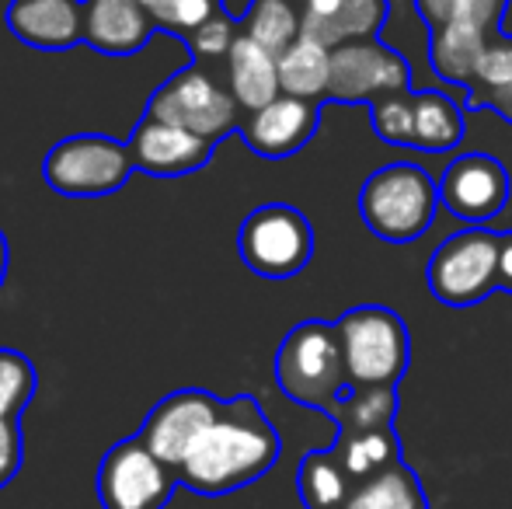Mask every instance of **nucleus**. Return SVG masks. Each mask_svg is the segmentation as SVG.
I'll list each match as a JSON object with an SVG mask.
<instances>
[{
	"label": "nucleus",
	"mask_w": 512,
	"mask_h": 509,
	"mask_svg": "<svg viewBox=\"0 0 512 509\" xmlns=\"http://www.w3.org/2000/svg\"><path fill=\"white\" fill-rule=\"evenodd\" d=\"M279 84L283 95L321 102L331 84V49L310 35H300L286 53H279Z\"/></svg>",
	"instance_id": "aec40b11"
},
{
	"label": "nucleus",
	"mask_w": 512,
	"mask_h": 509,
	"mask_svg": "<svg viewBox=\"0 0 512 509\" xmlns=\"http://www.w3.org/2000/svg\"><path fill=\"white\" fill-rule=\"evenodd\" d=\"M297 489L307 509H345L359 485L349 478L335 450H314L300 461Z\"/></svg>",
	"instance_id": "4be33fe9"
},
{
	"label": "nucleus",
	"mask_w": 512,
	"mask_h": 509,
	"mask_svg": "<svg viewBox=\"0 0 512 509\" xmlns=\"http://www.w3.org/2000/svg\"><path fill=\"white\" fill-rule=\"evenodd\" d=\"M331 450L338 454V461L345 464V471H349V478L356 485L370 482V478H377L380 471H387L391 464L401 461V443L391 426L370 429V433L338 436Z\"/></svg>",
	"instance_id": "5701e85b"
},
{
	"label": "nucleus",
	"mask_w": 512,
	"mask_h": 509,
	"mask_svg": "<svg viewBox=\"0 0 512 509\" xmlns=\"http://www.w3.org/2000/svg\"><path fill=\"white\" fill-rule=\"evenodd\" d=\"M21 468V429L14 419L0 422V485H7Z\"/></svg>",
	"instance_id": "473e14b6"
},
{
	"label": "nucleus",
	"mask_w": 512,
	"mask_h": 509,
	"mask_svg": "<svg viewBox=\"0 0 512 509\" xmlns=\"http://www.w3.org/2000/svg\"><path fill=\"white\" fill-rule=\"evenodd\" d=\"M171 471L143 440H122L98 468V499L105 509H164L178 482Z\"/></svg>",
	"instance_id": "1a4fd4ad"
},
{
	"label": "nucleus",
	"mask_w": 512,
	"mask_h": 509,
	"mask_svg": "<svg viewBox=\"0 0 512 509\" xmlns=\"http://www.w3.org/2000/svg\"><path fill=\"white\" fill-rule=\"evenodd\" d=\"M439 210V182L408 161L384 164L359 189V217L377 238L408 245L429 231Z\"/></svg>",
	"instance_id": "f03ea898"
},
{
	"label": "nucleus",
	"mask_w": 512,
	"mask_h": 509,
	"mask_svg": "<svg viewBox=\"0 0 512 509\" xmlns=\"http://www.w3.org/2000/svg\"><path fill=\"white\" fill-rule=\"evenodd\" d=\"M126 147L129 157H133V168L147 171L154 178L192 175V171H199L213 157V140L150 116L136 126L133 140Z\"/></svg>",
	"instance_id": "ddd939ff"
},
{
	"label": "nucleus",
	"mask_w": 512,
	"mask_h": 509,
	"mask_svg": "<svg viewBox=\"0 0 512 509\" xmlns=\"http://www.w3.org/2000/svg\"><path fill=\"white\" fill-rule=\"evenodd\" d=\"M481 88H509L512 84V39H492L481 56V67H478V81Z\"/></svg>",
	"instance_id": "7c9ffc66"
},
{
	"label": "nucleus",
	"mask_w": 512,
	"mask_h": 509,
	"mask_svg": "<svg viewBox=\"0 0 512 509\" xmlns=\"http://www.w3.org/2000/svg\"><path fill=\"white\" fill-rule=\"evenodd\" d=\"M7 28L35 49H67L84 39L81 0H11Z\"/></svg>",
	"instance_id": "dca6fc26"
},
{
	"label": "nucleus",
	"mask_w": 512,
	"mask_h": 509,
	"mask_svg": "<svg viewBox=\"0 0 512 509\" xmlns=\"http://www.w3.org/2000/svg\"><path fill=\"white\" fill-rule=\"evenodd\" d=\"M499 35L502 39H512V0H506V11H502V21H499Z\"/></svg>",
	"instance_id": "c9c22d12"
},
{
	"label": "nucleus",
	"mask_w": 512,
	"mask_h": 509,
	"mask_svg": "<svg viewBox=\"0 0 512 509\" xmlns=\"http://www.w3.org/2000/svg\"><path fill=\"white\" fill-rule=\"evenodd\" d=\"M237 252L244 265L265 279H290L307 269L314 255V227L300 210L269 203L248 213L237 234Z\"/></svg>",
	"instance_id": "423d86ee"
},
{
	"label": "nucleus",
	"mask_w": 512,
	"mask_h": 509,
	"mask_svg": "<svg viewBox=\"0 0 512 509\" xmlns=\"http://www.w3.org/2000/svg\"><path fill=\"white\" fill-rule=\"evenodd\" d=\"M150 21L164 32H175L189 39L199 25H206L209 18L223 11L220 0H143Z\"/></svg>",
	"instance_id": "cd10ccee"
},
{
	"label": "nucleus",
	"mask_w": 512,
	"mask_h": 509,
	"mask_svg": "<svg viewBox=\"0 0 512 509\" xmlns=\"http://www.w3.org/2000/svg\"><path fill=\"white\" fill-rule=\"evenodd\" d=\"M345 509H429V499H425L418 478L398 461L359 485Z\"/></svg>",
	"instance_id": "a878e982"
},
{
	"label": "nucleus",
	"mask_w": 512,
	"mask_h": 509,
	"mask_svg": "<svg viewBox=\"0 0 512 509\" xmlns=\"http://www.w3.org/2000/svg\"><path fill=\"white\" fill-rule=\"evenodd\" d=\"M133 171L129 147L112 136H67L49 150L42 175L63 196H108Z\"/></svg>",
	"instance_id": "6e6552de"
},
{
	"label": "nucleus",
	"mask_w": 512,
	"mask_h": 509,
	"mask_svg": "<svg viewBox=\"0 0 512 509\" xmlns=\"http://www.w3.org/2000/svg\"><path fill=\"white\" fill-rule=\"evenodd\" d=\"M35 394V370L14 349H0V422L18 419V412Z\"/></svg>",
	"instance_id": "c756f323"
},
{
	"label": "nucleus",
	"mask_w": 512,
	"mask_h": 509,
	"mask_svg": "<svg viewBox=\"0 0 512 509\" xmlns=\"http://www.w3.org/2000/svg\"><path fill=\"white\" fill-rule=\"evenodd\" d=\"M415 7L432 32L446 25H474L485 32H499L506 0H415Z\"/></svg>",
	"instance_id": "bb28decb"
},
{
	"label": "nucleus",
	"mask_w": 512,
	"mask_h": 509,
	"mask_svg": "<svg viewBox=\"0 0 512 509\" xmlns=\"http://www.w3.org/2000/svg\"><path fill=\"white\" fill-rule=\"evenodd\" d=\"M338 436L387 429L398 415V387H349L335 408Z\"/></svg>",
	"instance_id": "393cba45"
},
{
	"label": "nucleus",
	"mask_w": 512,
	"mask_h": 509,
	"mask_svg": "<svg viewBox=\"0 0 512 509\" xmlns=\"http://www.w3.org/2000/svg\"><path fill=\"white\" fill-rule=\"evenodd\" d=\"M373 129L384 143L391 147H411V133H415V91H398V95H384L370 105Z\"/></svg>",
	"instance_id": "c85d7f7f"
},
{
	"label": "nucleus",
	"mask_w": 512,
	"mask_h": 509,
	"mask_svg": "<svg viewBox=\"0 0 512 509\" xmlns=\"http://www.w3.org/2000/svg\"><path fill=\"white\" fill-rule=\"evenodd\" d=\"M499 290H512V234L502 238V258H499Z\"/></svg>",
	"instance_id": "f704fd0d"
},
{
	"label": "nucleus",
	"mask_w": 512,
	"mask_h": 509,
	"mask_svg": "<svg viewBox=\"0 0 512 509\" xmlns=\"http://www.w3.org/2000/svg\"><path fill=\"white\" fill-rule=\"evenodd\" d=\"M304 35L338 49L349 42L377 39L387 21V0H300Z\"/></svg>",
	"instance_id": "2eb2a0df"
},
{
	"label": "nucleus",
	"mask_w": 512,
	"mask_h": 509,
	"mask_svg": "<svg viewBox=\"0 0 512 509\" xmlns=\"http://www.w3.org/2000/svg\"><path fill=\"white\" fill-rule=\"evenodd\" d=\"M512 178L506 164L492 154H460L439 178V203L464 224H492L506 210Z\"/></svg>",
	"instance_id": "9b49d317"
},
{
	"label": "nucleus",
	"mask_w": 512,
	"mask_h": 509,
	"mask_svg": "<svg viewBox=\"0 0 512 509\" xmlns=\"http://www.w3.org/2000/svg\"><path fill=\"white\" fill-rule=\"evenodd\" d=\"M467 105H471V109H492L512 123V84L509 88H481V84H474V88L467 91Z\"/></svg>",
	"instance_id": "72a5a7b5"
},
{
	"label": "nucleus",
	"mask_w": 512,
	"mask_h": 509,
	"mask_svg": "<svg viewBox=\"0 0 512 509\" xmlns=\"http://www.w3.org/2000/svg\"><path fill=\"white\" fill-rule=\"evenodd\" d=\"M143 0H84V42L98 53L129 56L154 32Z\"/></svg>",
	"instance_id": "f3484780"
},
{
	"label": "nucleus",
	"mask_w": 512,
	"mask_h": 509,
	"mask_svg": "<svg viewBox=\"0 0 512 509\" xmlns=\"http://www.w3.org/2000/svg\"><path fill=\"white\" fill-rule=\"evenodd\" d=\"M411 91V67L401 53L377 39L331 49V102H377L384 95Z\"/></svg>",
	"instance_id": "9d476101"
},
{
	"label": "nucleus",
	"mask_w": 512,
	"mask_h": 509,
	"mask_svg": "<svg viewBox=\"0 0 512 509\" xmlns=\"http://www.w3.org/2000/svg\"><path fill=\"white\" fill-rule=\"evenodd\" d=\"M227 74H230V95L237 98L244 112H258L269 102L283 95L279 84V56L258 46L251 35H237L227 53Z\"/></svg>",
	"instance_id": "a211bd4d"
},
{
	"label": "nucleus",
	"mask_w": 512,
	"mask_h": 509,
	"mask_svg": "<svg viewBox=\"0 0 512 509\" xmlns=\"http://www.w3.org/2000/svg\"><path fill=\"white\" fill-rule=\"evenodd\" d=\"M317 133V102L293 95H279L265 109L248 112L244 119V140L262 157H290L307 147V140Z\"/></svg>",
	"instance_id": "4468645a"
},
{
	"label": "nucleus",
	"mask_w": 512,
	"mask_h": 509,
	"mask_svg": "<svg viewBox=\"0 0 512 509\" xmlns=\"http://www.w3.org/2000/svg\"><path fill=\"white\" fill-rule=\"evenodd\" d=\"M488 35L485 28H474V25H446L436 28L429 35V60L432 70L443 77L446 84H460V88L471 91L474 81H478V67H481V56L488 49Z\"/></svg>",
	"instance_id": "6ab92c4d"
},
{
	"label": "nucleus",
	"mask_w": 512,
	"mask_h": 509,
	"mask_svg": "<svg viewBox=\"0 0 512 509\" xmlns=\"http://www.w3.org/2000/svg\"><path fill=\"white\" fill-rule=\"evenodd\" d=\"M276 381L286 398L310 408H335L349 391L338 325L304 321L283 339L276 353Z\"/></svg>",
	"instance_id": "7ed1b4c3"
},
{
	"label": "nucleus",
	"mask_w": 512,
	"mask_h": 509,
	"mask_svg": "<svg viewBox=\"0 0 512 509\" xmlns=\"http://www.w3.org/2000/svg\"><path fill=\"white\" fill-rule=\"evenodd\" d=\"M4 272H7V241L0 234V283H4Z\"/></svg>",
	"instance_id": "e433bc0d"
},
{
	"label": "nucleus",
	"mask_w": 512,
	"mask_h": 509,
	"mask_svg": "<svg viewBox=\"0 0 512 509\" xmlns=\"http://www.w3.org/2000/svg\"><path fill=\"white\" fill-rule=\"evenodd\" d=\"M220 401L206 391H175L171 398H164L154 412L143 422L140 440L161 457L168 468H182L189 450L196 447V440L209 429V422H216L220 415Z\"/></svg>",
	"instance_id": "f8f14e48"
},
{
	"label": "nucleus",
	"mask_w": 512,
	"mask_h": 509,
	"mask_svg": "<svg viewBox=\"0 0 512 509\" xmlns=\"http://www.w3.org/2000/svg\"><path fill=\"white\" fill-rule=\"evenodd\" d=\"M279 461V436L255 398H234L196 440L178 482L203 496H223L258 482Z\"/></svg>",
	"instance_id": "f257e3e1"
},
{
	"label": "nucleus",
	"mask_w": 512,
	"mask_h": 509,
	"mask_svg": "<svg viewBox=\"0 0 512 509\" xmlns=\"http://www.w3.org/2000/svg\"><path fill=\"white\" fill-rule=\"evenodd\" d=\"M467 116L453 98L443 91H415V133H411V147L425 150V154H439L450 150L464 140Z\"/></svg>",
	"instance_id": "412c9836"
},
{
	"label": "nucleus",
	"mask_w": 512,
	"mask_h": 509,
	"mask_svg": "<svg viewBox=\"0 0 512 509\" xmlns=\"http://www.w3.org/2000/svg\"><path fill=\"white\" fill-rule=\"evenodd\" d=\"M506 234L467 227L443 241L429 262V290L439 304L471 307L499 290V258Z\"/></svg>",
	"instance_id": "39448f33"
},
{
	"label": "nucleus",
	"mask_w": 512,
	"mask_h": 509,
	"mask_svg": "<svg viewBox=\"0 0 512 509\" xmlns=\"http://www.w3.org/2000/svg\"><path fill=\"white\" fill-rule=\"evenodd\" d=\"M147 116L171 126H182L189 133L206 136V140L216 143L220 136H227L237 126L241 105L206 70L189 67V70H178L175 77H168L154 91V98L147 105Z\"/></svg>",
	"instance_id": "0eeeda50"
},
{
	"label": "nucleus",
	"mask_w": 512,
	"mask_h": 509,
	"mask_svg": "<svg viewBox=\"0 0 512 509\" xmlns=\"http://www.w3.org/2000/svg\"><path fill=\"white\" fill-rule=\"evenodd\" d=\"M335 325L342 335L349 387H398L411 360V339L398 311L363 304Z\"/></svg>",
	"instance_id": "20e7f679"
},
{
	"label": "nucleus",
	"mask_w": 512,
	"mask_h": 509,
	"mask_svg": "<svg viewBox=\"0 0 512 509\" xmlns=\"http://www.w3.org/2000/svg\"><path fill=\"white\" fill-rule=\"evenodd\" d=\"M244 35H251L269 53H286L304 35L300 0H251L244 14Z\"/></svg>",
	"instance_id": "b1692460"
},
{
	"label": "nucleus",
	"mask_w": 512,
	"mask_h": 509,
	"mask_svg": "<svg viewBox=\"0 0 512 509\" xmlns=\"http://www.w3.org/2000/svg\"><path fill=\"white\" fill-rule=\"evenodd\" d=\"M234 39H237L234 21H230L223 11L216 14V18H209L206 25H199L196 32L189 35L196 56H227L230 46H234Z\"/></svg>",
	"instance_id": "2f4dec72"
}]
</instances>
